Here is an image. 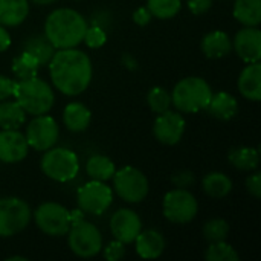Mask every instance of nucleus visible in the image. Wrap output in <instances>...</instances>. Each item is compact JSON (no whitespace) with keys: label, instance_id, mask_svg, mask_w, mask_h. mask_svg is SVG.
Masks as SVG:
<instances>
[{"label":"nucleus","instance_id":"f257e3e1","mask_svg":"<svg viewBox=\"0 0 261 261\" xmlns=\"http://www.w3.org/2000/svg\"><path fill=\"white\" fill-rule=\"evenodd\" d=\"M47 66L54 87L66 96L81 95L92 83V60L76 47L55 50Z\"/></svg>","mask_w":261,"mask_h":261},{"label":"nucleus","instance_id":"f03ea898","mask_svg":"<svg viewBox=\"0 0 261 261\" xmlns=\"http://www.w3.org/2000/svg\"><path fill=\"white\" fill-rule=\"evenodd\" d=\"M87 20L72 8L54 9L44 21V35L54 44L55 49L76 47L83 43Z\"/></svg>","mask_w":261,"mask_h":261},{"label":"nucleus","instance_id":"7ed1b4c3","mask_svg":"<svg viewBox=\"0 0 261 261\" xmlns=\"http://www.w3.org/2000/svg\"><path fill=\"white\" fill-rule=\"evenodd\" d=\"M12 96L21 106V109L32 116L49 113L55 102L52 86L38 76L15 81Z\"/></svg>","mask_w":261,"mask_h":261},{"label":"nucleus","instance_id":"20e7f679","mask_svg":"<svg viewBox=\"0 0 261 261\" xmlns=\"http://www.w3.org/2000/svg\"><path fill=\"white\" fill-rule=\"evenodd\" d=\"M213 96V89L200 76L182 78L171 92V106L180 113H197L206 110Z\"/></svg>","mask_w":261,"mask_h":261},{"label":"nucleus","instance_id":"39448f33","mask_svg":"<svg viewBox=\"0 0 261 261\" xmlns=\"http://www.w3.org/2000/svg\"><path fill=\"white\" fill-rule=\"evenodd\" d=\"M40 168L49 179L64 184L73 180L80 173V161L75 151L64 147H50L44 151Z\"/></svg>","mask_w":261,"mask_h":261},{"label":"nucleus","instance_id":"423d86ee","mask_svg":"<svg viewBox=\"0 0 261 261\" xmlns=\"http://www.w3.org/2000/svg\"><path fill=\"white\" fill-rule=\"evenodd\" d=\"M112 179L115 193L127 203H139L148 194V179L136 167H122L115 171Z\"/></svg>","mask_w":261,"mask_h":261},{"label":"nucleus","instance_id":"0eeeda50","mask_svg":"<svg viewBox=\"0 0 261 261\" xmlns=\"http://www.w3.org/2000/svg\"><path fill=\"white\" fill-rule=\"evenodd\" d=\"M67 242L70 251L80 258L96 257L102 249V236L99 229L86 220L70 225L67 231Z\"/></svg>","mask_w":261,"mask_h":261},{"label":"nucleus","instance_id":"6e6552de","mask_svg":"<svg viewBox=\"0 0 261 261\" xmlns=\"http://www.w3.org/2000/svg\"><path fill=\"white\" fill-rule=\"evenodd\" d=\"M32 211L20 197H0V237H12L29 225Z\"/></svg>","mask_w":261,"mask_h":261},{"label":"nucleus","instance_id":"1a4fd4ad","mask_svg":"<svg viewBox=\"0 0 261 261\" xmlns=\"http://www.w3.org/2000/svg\"><path fill=\"white\" fill-rule=\"evenodd\" d=\"M162 208H164V216L168 222L176 225H185L196 219L199 211V203L188 190L174 188L164 196Z\"/></svg>","mask_w":261,"mask_h":261},{"label":"nucleus","instance_id":"9d476101","mask_svg":"<svg viewBox=\"0 0 261 261\" xmlns=\"http://www.w3.org/2000/svg\"><path fill=\"white\" fill-rule=\"evenodd\" d=\"M37 228L50 237H63L70 228L69 210L57 202H44L32 213Z\"/></svg>","mask_w":261,"mask_h":261},{"label":"nucleus","instance_id":"9b49d317","mask_svg":"<svg viewBox=\"0 0 261 261\" xmlns=\"http://www.w3.org/2000/svg\"><path fill=\"white\" fill-rule=\"evenodd\" d=\"M76 202L84 214L101 216L113 203V190L106 182L90 180L78 190Z\"/></svg>","mask_w":261,"mask_h":261},{"label":"nucleus","instance_id":"f8f14e48","mask_svg":"<svg viewBox=\"0 0 261 261\" xmlns=\"http://www.w3.org/2000/svg\"><path fill=\"white\" fill-rule=\"evenodd\" d=\"M24 138L31 148L37 151H46L57 144L60 138V127L47 113L38 115L34 116V119L26 125Z\"/></svg>","mask_w":261,"mask_h":261},{"label":"nucleus","instance_id":"ddd939ff","mask_svg":"<svg viewBox=\"0 0 261 261\" xmlns=\"http://www.w3.org/2000/svg\"><path fill=\"white\" fill-rule=\"evenodd\" d=\"M187 121L177 110H165L158 115L153 124V135L164 145H176L184 138Z\"/></svg>","mask_w":261,"mask_h":261},{"label":"nucleus","instance_id":"4468645a","mask_svg":"<svg viewBox=\"0 0 261 261\" xmlns=\"http://www.w3.org/2000/svg\"><path fill=\"white\" fill-rule=\"evenodd\" d=\"M110 231L116 240L122 242L124 245H130L142 231L141 217L133 210L121 208L110 217Z\"/></svg>","mask_w":261,"mask_h":261},{"label":"nucleus","instance_id":"2eb2a0df","mask_svg":"<svg viewBox=\"0 0 261 261\" xmlns=\"http://www.w3.org/2000/svg\"><path fill=\"white\" fill-rule=\"evenodd\" d=\"M232 49L248 64L261 60V31L258 26H243L232 40Z\"/></svg>","mask_w":261,"mask_h":261},{"label":"nucleus","instance_id":"dca6fc26","mask_svg":"<svg viewBox=\"0 0 261 261\" xmlns=\"http://www.w3.org/2000/svg\"><path fill=\"white\" fill-rule=\"evenodd\" d=\"M29 151L28 141L18 130L0 132V161L5 164L21 162Z\"/></svg>","mask_w":261,"mask_h":261},{"label":"nucleus","instance_id":"f3484780","mask_svg":"<svg viewBox=\"0 0 261 261\" xmlns=\"http://www.w3.org/2000/svg\"><path fill=\"white\" fill-rule=\"evenodd\" d=\"M133 243L136 246V254L141 258H145V260L159 258L164 254V249H165V239L156 229L141 231Z\"/></svg>","mask_w":261,"mask_h":261},{"label":"nucleus","instance_id":"a211bd4d","mask_svg":"<svg viewBox=\"0 0 261 261\" xmlns=\"http://www.w3.org/2000/svg\"><path fill=\"white\" fill-rule=\"evenodd\" d=\"M239 92L243 98L249 101L261 99V63H248V66L242 70L239 81Z\"/></svg>","mask_w":261,"mask_h":261},{"label":"nucleus","instance_id":"6ab92c4d","mask_svg":"<svg viewBox=\"0 0 261 261\" xmlns=\"http://www.w3.org/2000/svg\"><path fill=\"white\" fill-rule=\"evenodd\" d=\"M200 49L210 60L223 58L232 52V40L223 31H211L202 38Z\"/></svg>","mask_w":261,"mask_h":261},{"label":"nucleus","instance_id":"aec40b11","mask_svg":"<svg viewBox=\"0 0 261 261\" xmlns=\"http://www.w3.org/2000/svg\"><path fill=\"white\" fill-rule=\"evenodd\" d=\"M206 110L216 119L231 121L239 113V101L234 95L228 92H217L213 93Z\"/></svg>","mask_w":261,"mask_h":261},{"label":"nucleus","instance_id":"412c9836","mask_svg":"<svg viewBox=\"0 0 261 261\" xmlns=\"http://www.w3.org/2000/svg\"><path fill=\"white\" fill-rule=\"evenodd\" d=\"M90 121H92V112L86 104L73 101V102H69L64 107L63 122H64V125H66V128L69 132L81 133V132L87 130Z\"/></svg>","mask_w":261,"mask_h":261},{"label":"nucleus","instance_id":"4be33fe9","mask_svg":"<svg viewBox=\"0 0 261 261\" xmlns=\"http://www.w3.org/2000/svg\"><path fill=\"white\" fill-rule=\"evenodd\" d=\"M29 15V0H0V24L18 26Z\"/></svg>","mask_w":261,"mask_h":261},{"label":"nucleus","instance_id":"5701e85b","mask_svg":"<svg viewBox=\"0 0 261 261\" xmlns=\"http://www.w3.org/2000/svg\"><path fill=\"white\" fill-rule=\"evenodd\" d=\"M23 50L31 54L34 58H37L40 66H44L50 61L57 49L54 47V44L47 40L44 34H35L24 40Z\"/></svg>","mask_w":261,"mask_h":261},{"label":"nucleus","instance_id":"b1692460","mask_svg":"<svg viewBox=\"0 0 261 261\" xmlns=\"http://www.w3.org/2000/svg\"><path fill=\"white\" fill-rule=\"evenodd\" d=\"M26 122V112L17 101H0V128L18 130Z\"/></svg>","mask_w":261,"mask_h":261},{"label":"nucleus","instance_id":"393cba45","mask_svg":"<svg viewBox=\"0 0 261 261\" xmlns=\"http://www.w3.org/2000/svg\"><path fill=\"white\" fill-rule=\"evenodd\" d=\"M232 14L243 26H260L261 0H234Z\"/></svg>","mask_w":261,"mask_h":261},{"label":"nucleus","instance_id":"a878e982","mask_svg":"<svg viewBox=\"0 0 261 261\" xmlns=\"http://www.w3.org/2000/svg\"><path fill=\"white\" fill-rule=\"evenodd\" d=\"M228 159L240 171H254L260 164V151L255 147H234L229 150Z\"/></svg>","mask_w":261,"mask_h":261},{"label":"nucleus","instance_id":"bb28decb","mask_svg":"<svg viewBox=\"0 0 261 261\" xmlns=\"http://www.w3.org/2000/svg\"><path fill=\"white\" fill-rule=\"evenodd\" d=\"M202 188L205 194L211 199H223L232 190V180L220 171L208 173L202 180Z\"/></svg>","mask_w":261,"mask_h":261},{"label":"nucleus","instance_id":"cd10ccee","mask_svg":"<svg viewBox=\"0 0 261 261\" xmlns=\"http://www.w3.org/2000/svg\"><path fill=\"white\" fill-rule=\"evenodd\" d=\"M116 171L115 162L104 154H93L86 162V173L92 180L107 182Z\"/></svg>","mask_w":261,"mask_h":261},{"label":"nucleus","instance_id":"c85d7f7f","mask_svg":"<svg viewBox=\"0 0 261 261\" xmlns=\"http://www.w3.org/2000/svg\"><path fill=\"white\" fill-rule=\"evenodd\" d=\"M38 69H40V63L37 61V58H34L31 54H28L24 50L20 55L14 57L12 64H11V70H12L14 76L17 78V81H23V80L37 76Z\"/></svg>","mask_w":261,"mask_h":261},{"label":"nucleus","instance_id":"c756f323","mask_svg":"<svg viewBox=\"0 0 261 261\" xmlns=\"http://www.w3.org/2000/svg\"><path fill=\"white\" fill-rule=\"evenodd\" d=\"M147 8L153 17L159 20H170L182 8V0H147Z\"/></svg>","mask_w":261,"mask_h":261},{"label":"nucleus","instance_id":"7c9ffc66","mask_svg":"<svg viewBox=\"0 0 261 261\" xmlns=\"http://www.w3.org/2000/svg\"><path fill=\"white\" fill-rule=\"evenodd\" d=\"M205 258L208 261H239L240 255L229 243H226V240H222L210 243L205 252Z\"/></svg>","mask_w":261,"mask_h":261},{"label":"nucleus","instance_id":"2f4dec72","mask_svg":"<svg viewBox=\"0 0 261 261\" xmlns=\"http://www.w3.org/2000/svg\"><path fill=\"white\" fill-rule=\"evenodd\" d=\"M147 104L154 113H162L171 107V93L161 86L151 87L147 93Z\"/></svg>","mask_w":261,"mask_h":261},{"label":"nucleus","instance_id":"473e14b6","mask_svg":"<svg viewBox=\"0 0 261 261\" xmlns=\"http://www.w3.org/2000/svg\"><path fill=\"white\" fill-rule=\"evenodd\" d=\"M203 236L210 243L226 240L229 236V223L223 219H211L203 225Z\"/></svg>","mask_w":261,"mask_h":261},{"label":"nucleus","instance_id":"72a5a7b5","mask_svg":"<svg viewBox=\"0 0 261 261\" xmlns=\"http://www.w3.org/2000/svg\"><path fill=\"white\" fill-rule=\"evenodd\" d=\"M83 41L86 43L87 47L90 49H99L106 44L107 41V32L98 26H87L86 29V34H84V38Z\"/></svg>","mask_w":261,"mask_h":261},{"label":"nucleus","instance_id":"f704fd0d","mask_svg":"<svg viewBox=\"0 0 261 261\" xmlns=\"http://www.w3.org/2000/svg\"><path fill=\"white\" fill-rule=\"evenodd\" d=\"M101 251H102V257L107 261H119L125 257V245L116 239L113 242H110Z\"/></svg>","mask_w":261,"mask_h":261},{"label":"nucleus","instance_id":"c9c22d12","mask_svg":"<svg viewBox=\"0 0 261 261\" xmlns=\"http://www.w3.org/2000/svg\"><path fill=\"white\" fill-rule=\"evenodd\" d=\"M196 182V176L190 171V170H180L177 173H174L171 176V184L176 188H185L188 190L190 187H193Z\"/></svg>","mask_w":261,"mask_h":261},{"label":"nucleus","instance_id":"e433bc0d","mask_svg":"<svg viewBox=\"0 0 261 261\" xmlns=\"http://www.w3.org/2000/svg\"><path fill=\"white\" fill-rule=\"evenodd\" d=\"M112 14L107 11V9H98L92 14V18H90V24L92 26H98L101 29H104L106 32L109 31V28L112 26Z\"/></svg>","mask_w":261,"mask_h":261},{"label":"nucleus","instance_id":"4c0bfd02","mask_svg":"<svg viewBox=\"0 0 261 261\" xmlns=\"http://www.w3.org/2000/svg\"><path fill=\"white\" fill-rule=\"evenodd\" d=\"M246 190H248V193H249L252 197L260 199L261 197V173L260 171L252 173V174L246 179Z\"/></svg>","mask_w":261,"mask_h":261},{"label":"nucleus","instance_id":"58836bf2","mask_svg":"<svg viewBox=\"0 0 261 261\" xmlns=\"http://www.w3.org/2000/svg\"><path fill=\"white\" fill-rule=\"evenodd\" d=\"M187 5L194 15H203L213 8V0H188Z\"/></svg>","mask_w":261,"mask_h":261},{"label":"nucleus","instance_id":"ea45409f","mask_svg":"<svg viewBox=\"0 0 261 261\" xmlns=\"http://www.w3.org/2000/svg\"><path fill=\"white\" fill-rule=\"evenodd\" d=\"M14 87H15V81L0 73V101L9 99L14 95Z\"/></svg>","mask_w":261,"mask_h":261},{"label":"nucleus","instance_id":"a19ab883","mask_svg":"<svg viewBox=\"0 0 261 261\" xmlns=\"http://www.w3.org/2000/svg\"><path fill=\"white\" fill-rule=\"evenodd\" d=\"M132 17H133V21L138 26H147L151 21V18H153V15H151V12L148 11L147 6H141V8L135 9Z\"/></svg>","mask_w":261,"mask_h":261},{"label":"nucleus","instance_id":"79ce46f5","mask_svg":"<svg viewBox=\"0 0 261 261\" xmlns=\"http://www.w3.org/2000/svg\"><path fill=\"white\" fill-rule=\"evenodd\" d=\"M121 63L122 66L127 69V70H138L139 69V64H138V60L132 55V54H122L121 57Z\"/></svg>","mask_w":261,"mask_h":261},{"label":"nucleus","instance_id":"37998d69","mask_svg":"<svg viewBox=\"0 0 261 261\" xmlns=\"http://www.w3.org/2000/svg\"><path fill=\"white\" fill-rule=\"evenodd\" d=\"M11 46V35L5 29V26L0 24V52H5Z\"/></svg>","mask_w":261,"mask_h":261},{"label":"nucleus","instance_id":"c03bdc74","mask_svg":"<svg viewBox=\"0 0 261 261\" xmlns=\"http://www.w3.org/2000/svg\"><path fill=\"white\" fill-rule=\"evenodd\" d=\"M69 219H70V225L72 223H76L80 220H84V213L80 208H76L73 211H69Z\"/></svg>","mask_w":261,"mask_h":261},{"label":"nucleus","instance_id":"a18cd8bd","mask_svg":"<svg viewBox=\"0 0 261 261\" xmlns=\"http://www.w3.org/2000/svg\"><path fill=\"white\" fill-rule=\"evenodd\" d=\"M29 2L34 5H50V3H55L58 0H29Z\"/></svg>","mask_w":261,"mask_h":261},{"label":"nucleus","instance_id":"49530a36","mask_svg":"<svg viewBox=\"0 0 261 261\" xmlns=\"http://www.w3.org/2000/svg\"><path fill=\"white\" fill-rule=\"evenodd\" d=\"M8 261H26V257H20V255H14V257H9L6 258Z\"/></svg>","mask_w":261,"mask_h":261}]
</instances>
